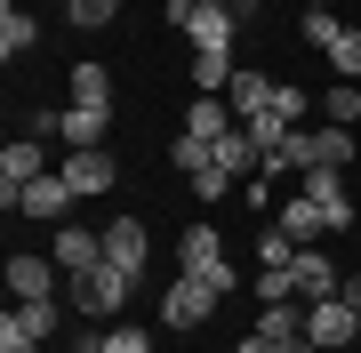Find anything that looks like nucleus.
Masks as SVG:
<instances>
[{
    "label": "nucleus",
    "mask_w": 361,
    "mask_h": 353,
    "mask_svg": "<svg viewBox=\"0 0 361 353\" xmlns=\"http://www.w3.org/2000/svg\"><path fill=\"white\" fill-rule=\"evenodd\" d=\"M56 273H65L56 257H32V249H16V257H8V297H16V305L56 297Z\"/></svg>",
    "instance_id": "obj_7"
},
{
    "label": "nucleus",
    "mask_w": 361,
    "mask_h": 353,
    "mask_svg": "<svg viewBox=\"0 0 361 353\" xmlns=\"http://www.w3.org/2000/svg\"><path fill=\"white\" fill-rule=\"evenodd\" d=\"M80 353H97V345H80Z\"/></svg>",
    "instance_id": "obj_32"
},
{
    "label": "nucleus",
    "mask_w": 361,
    "mask_h": 353,
    "mask_svg": "<svg viewBox=\"0 0 361 353\" xmlns=\"http://www.w3.org/2000/svg\"><path fill=\"white\" fill-rule=\"evenodd\" d=\"M257 257H265V265H289V257H297V241H289V233H265V241H257Z\"/></svg>",
    "instance_id": "obj_28"
},
{
    "label": "nucleus",
    "mask_w": 361,
    "mask_h": 353,
    "mask_svg": "<svg viewBox=\"0 0 361 353\" xmlns=\"http://www.w3.org/2000/svg\"><path fill=\"white\" fill-rule=\"evenodd\" d=\"M65 8H73V0H65Z\"/></svg>",
    "instance_id": "obj_33"
},
{
    "label": "nucleus",
    "mask_w": 361,
    "mask_h": 353,
    "mask_svg": "<svg viewBox=\"0 0 361 353\" xmlns=\"http://www.w3.org/2000/svg\"><path fill=\"white\" fill-rule=\"evenodd\" d=\"M281 233H289L297 249H305V241H322V233H329V217H322V201H305V193H289V201H281Z\"/></svg>",
    "instance_id": "obj_16"
},
{
    "label": "nucleus",
    "mask_w": 361,
    "mask_h": 353,
    "mask_svg": "<svg viewBox=\"0 0 361 353\" xmlns=\"http://www.w3.org/2000/svg\"><path fill=\"white\" fill-rule=\"evenodd\" d=\"M305 40L337 65V80H361V25H337L329 8H305Z\"/></svg>",
    "instance_id": "obj_2"
},
{
    "label": "nucleus",
    "mask_w": 361,
    "mask_h": 353,
    "mask_svg": "<svg viewBox=\"0 0 361 353\" xmlns=\"http://www.w3.org/2000/svg\"><path fill=\"white\" fill-rule=\"evenodd\" d=\"M49 329H56V297L8 305V314H0V353H40V345H49Z\"/></svg>",
    "instance_id": "obj_5"
},
{
    "label": "nucleus",
    "mask_w": 361,
    "mask_h": 353,
    "mask_svg": "<svg viewBox=\"0 0 361 353\" xmlns=\"http://www.w3.org/2000/svg\"><path fill=\"white\" fill-rule=\"evenodd\" d=\"M16 209H25L32 225H65V209H73V185H65V177H32Z\"/></svg>",
    "instance_id": "obj_12"
},
{
    "label": "nucleus",
    "mask_w": 361,
    "mask_h": 353,
    "mask_svg": "<svg viewBox=\"0 0 361 353\" xmlns=\"http://www.w3.org/2000/svg\"><path fill=\"white\" fill-rule=\"evenodd\" d=\"M322 113H337V120H361V89H353V80H337V89H329V105Z\"/></svg>",
    "instance_id": "obj_27"
},
{
    "label": "nucleus",
    "mask_w": 361,
    "mask_h": 353,
    "mask_svg": "<svg viewBox=\"0 0 361 353\" xmlns=\"http://www.w3.org/2000/svg\"><path fill=\"white\" fill-rule=\"evenodd\" d=\"M104 129H113V105H73V113H65V129H56V137H65L73 153H89V144H104Z\"/></svg>",
    "instance_id": "obj_15"
},
{
    "label": "nucleus",
    "mask_w": 361,
    "mask_h": 353,
    "mask_svg": "<svg viewBox=\"0 0 361 353\" xmlns=\"http://www.w3.org/2000/svg\"><path fill=\"white\" fill-rule=\"evenodd\" d=\"M337 297H345V305H353V314H361V281H345V289H337Z\"/></svg>",
    "instance_id": "obj_30"
},
{
    "label": "nucleus",
    "mask_w": 361,
    "mask_h": 353,
    "mask_svg": "<svg viewBox=\"0 0 361 353\" xmlns=\"http://www.w3.org/2000/svg\"><path fill=\"white\" fill-rule=\"evenodd\" d=\"M305 337L322 345V353H345V345H361V314L345 297H313L305 305Z\"/></svg>",
    "instance_id": "obj_4"
},
{
    "label": "nucleus",
    "mask_w": 361,
    "mask_h": 353,
    "mask_svg": "<svg viewBox=\"0 0 361 353\" xmlns=\"http://www.w3.org/2000/svg\"><path fill=\"white\" fill-rule=\"evenodd\" d=\"M313 169H353V129H345V120L313 129Z\"/></svg>",
    "instance_id": "obj_20"
},
{
    "label": "nucleus",
    "mask_w": 361,
    "mask_h": 353,
    "mask_svg": "<svg viewBox=\"0 0 361 353\" xmlns=\"http://www.w3.org/2000/svg\"><path fill=\"white\" fill-rule=\"evenodd\" d=\"M241 353H281V337H265V329H257V337H241Z\"/></svg>",
    "instance_id": "obj_29"
},
{
    "label": "nucleus",
    "mask_w": 361,
    "mask_h": 353,
    "mask_svg": "<svg viewBox=\"0 0 361 353\" xmlns=\"http://www.w3.org/2000/svg\"><path fill=\"white\" fill-rule=\"evenodd\" d=\"M32 177H49V169H40V137H8V153H0V201L16 209Z\"/></svg>",
    "instance_id": "obj_10"
},
{
    "label": "nucleus",
    "mask_w": 361,
    "mask_h": 353,
    "mask_svg": "<svg viewBox=\"0 0 361 353\" xmlns=\"http://www.w3.org/2000/svg\"><path fill=\"white\" fill-rule=\"evenodd\" d=\"M49 257L65 265V281L73 273H97V265H104V233H89V225H56V233H49Z\"/></svg>",
    "instance_id": "obj_8"
},
{
    "label": "nucleus",
    "mask_w": 361,
    "mask_h": 353,
    "mask_svg": "<svg viewBox=\"0 0 361 353\" xmlns=\"http://www.w3.org/2000/svg\"><path fill=\"white\" fill-rule=\"evenodd\" d=\"M297 193H305V201H322L329 233H345V225H353V193L337 185V169H305V177H297Z\"/></svg>",
    "instance_id": "obj_11"
},
{
    "label": "nucleus",
    "mask_w": 361,
    "mask_h": 353,
    "mask_svg": "<svg viewBox=\"0 0 361 353\" xmlns=\"http://www.w3.org/2000/svg\"><path fill=\"white\" fill-rule=\"evenodd\" d=\"M129 289H137V273H121V265H97V273H73V305L89 321H113L121 305H129Z\"/></svg>",
    "instance_id": "obj_3"
},
{
    "label": "nucleus",
    "mask_w": 361,
    "mask_h": 353,
    "mask_svg": "<svg viewBox=\"0 0 361 353\" xmlns=\"http://www.w3.org/2000/svg\"><path fill=\"white\" fill-rule=\"evenodd\" d=\"M169 161L185 169V185H201L209 169H217V144H209V137H177V153H169Z\"/></svg>",
    "instance_id": "obj_22"
},
{
    "label": "nucleus",
    "mask_w": 361,
    "mask_h": 353,
    "mask_svg": "<svg viewBox=\"0 0 361 353\" xmlns=\"http://www.w3.org/2000/svg\"><path fill=\"white\" fill-rule=\"evenodd\" d=\"M73 105H113V73L104 65H73Z\"/></svg>",
    "instance_id": "obj_23"
},
{
    "label": "nucleus",
    "mask_w": 361,
    "mask_h": 353,
    "mask_svg": "<svg viewBox=\"0 0 361 353\" xmlns=\"http://www.w3.org/2000/svg\"><path fill=\"white\" fill-rule=\"evenodd\" d=\"M32 40H40V25H32L25 8H16V0H8V8H0V56H8V65H16V56H25Z\"/></svg>",
    "instance_id": "obj_21"
},
{
    "label": "nucleus",
    "mask_w": 361,
    "mask_h": 353,
    "mask_svg": "<svg viewBox=\"0 0 361 353\" xmlns=\"http://www.w3.org/2000/svg\"><path fill=\"white\" fill-rule=\"evenodd\" d=\"M233 129H241V120H233L225 97H193V113H185V137H209V144H217V137H233Z\"/></svg>",
    "instance_id": "obj_17"
},
{
    "label": "nucleus",
    "mask_w": 361,
    "mask_h": 353,
    "mask_svg": "<svg viewBox=\"0 0 361 353\" xmlns=\"http://www.w3.org/2000/svg\"><path fill=\"white\" fill-rule=\"evenodd\" d=\"M65 16H73L80 32H97V25H113V16H121V0H73Z\"/></svg>",
    "instance_id": "obj_26"
},
{
    "label": "nucleus",
    "mask_w": 361,
    "mask_h": 353,
    "mask_svg": "<svg viewBox=\"0 0 361 353\" xmlns=\"http://www.w3.org/2000/svg\"><path fill=\"white\" fill-rule=\"evenodd\" d=\"M177 273H201L217 297H233V265H225L217 225H193V233H177Z\"/></svg>",
    "instance_id": "obj_1"
},
{
    "label": "nucleus",
    "mask_w": 361,
    "mask_h": 353,
    "mask_svg": "<svg viewBox=\"0 0 361 353\" xmlns=\"http://www.w3.org/2000/svg\"><path fill=\"white\" fill-rule=\"evenodd\" d=\"M289 289H297L305 305H313V297H337V273H329V257H322L313 241H305V249L289 257Z\"/></svg>",
    "instance_id": "obj_13"
},
{
    "label": "nucleus",
    "mask_w": 361,
    "mask_h": 353,
    "mask_svg": "<svg viewBox=\"0 0 361 353\" xmlns=\"http://www.w3.org/2000/svg\"><path fill=\"white\" fill-rule=\"evenodd\" d=\"M217 169H225V177H249V169H265V144L249 137V129H233V137H217Z\"/></svg>",
    "instance_id": "obj_19"
},
{
    "label": "nucleus",
    "mask_w": 361,
    "mask_h": 353,
    "mask_svg": "<svg viewBox=\"0 0 361 353\" xmlns=\"http://www.w3.org/2000/svg\"><path fill=\"white\" fill-rule=\"evenodd\" d=\"M56 177L73 185V201H89V193H113V185H121V161L104 153V144H89V153H73Z\"/></svg>",
    "instance_id": "obj_9"
},
{
    "label": "nucleus",
    "mask_w": 361,
    "mask_h": 353,
    "mask_svg": "<svg viewBox=\"0 0 361 353\" xmlns=\"http://www.w3.org/2000/svg\"><path fill=\"white\" fill-rule=\"evenodd\" d=\"M281 353H322V345H313V337H289V345H281Z\"/></svg>",
    "instance_id": "obj_31"
},
{
    "label": "nucleus",
    "mask_w": 361,
    "mask_h": 353,
    "mask_svg": "<svg viewBox=\"0 0 361 353\" xmlns=\"http://www.w3.org/2000/svg\"><path fill=\"white\" fill-rule=\"evenodd\" d=\"M104 265L145 273V225H137V217H113V225H104Z\"/></svg>",
    "instance_id": "obj_14"
},
{
    "label": "nucleus",
    "mask_w": 361,
    "mask_h": 353,
    "mask_svg": "<svg viewBox=\"0 0 361 353\" xmlns=\"http://www.w3.org/2000/svg\"><path fill=\"white\" fill-rule=\"evenodd\" d=\"M273 120H281V129H297V120H305L313 105H305V89H289V80H273V105H265Z\"/></svg>",
    "instance_id": "obj_24"
},
{
    "label": "nucleus",
    "mask_w": 361,
    "mask_h": 353,
    "mask_svg": "<svg viewBox=\"0 0 361 353\" xmlns=\"http://www.w3.org/2000/svg\"><path fill=\"white\" fill-rule=\"evenodd\" d=\"M225 105H233V120H257V113L273 105V80H265V73H233Z\"/></svg>",
    "instance_id": "obj_18"
},
{
    "label": "nucleus",
    "mask_w": 361,
    "mask_h": 353,
    "mask_svg": "<svg viewBox=\"0 0 361 353\" xmlns=\"http://www.w3.org/2000/svg\"><path fill=\"white\" fill-rule=\"evenodd\" d=\"M97 353H153V337H145V329H129V321H113L97 337Z\"/></svg>",
    "instance_id": "obj_25"
},
{
    "label": "nucleus",
    "mask_w": 361,
    "mask_h": 353,
    "mask_svg": "<svg viewBox=\"0 0 361 353\" xmlns=\"http://www.w3.org/2000/svg\"><path fill=\"white\" fill-rule=\"evenodd\" d=\"M209 314H217V289H209L201 273H177V281H169V297H161V321L169 329H201Z\"/></svg>",
    "instance_id": "obj_6"
}]
</instances>
